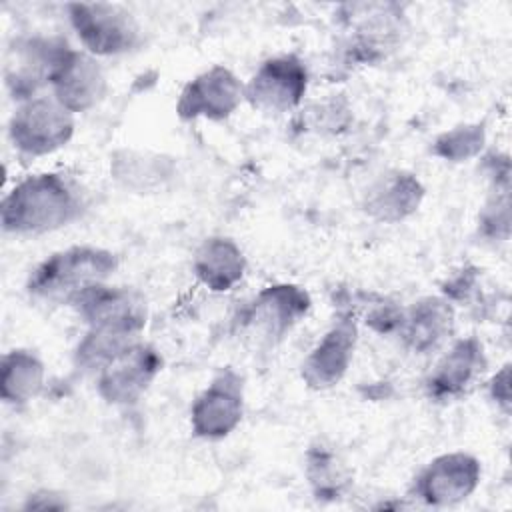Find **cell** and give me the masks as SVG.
Returning a JSON list of instances; mask_svg holds the SVG:
<instances>
[{
  "instance_id": "cell-1",
  "label": "cell",
  "mask_w": 512,
  "mask_h": 512,
  "mask_svg": "<svg viewBox=\"0 0 512 512\" xmlns=\"http://www.w3.org/2000/svg\"><path fill=\"white\" fill-rule=\"evenodd\" d=\"M78 316L88 326L76 346L80 362L100 368L118 354L140 342L146 328V298L128 286L98 284L84 292L74 304Z\"/></svg>"
},
{
  "instance_id": "cell-2",
  "label": "cell",
  "mask_w": 512,
  "mask_h": 512,
  "mask_svg": "<svg viewBox=\"0 0 512 512\" xmlns=\"http://www.w3.org/2000/svg\"><path fill=\"white\" fill-rule=\"evenodd\" d=\"M84 206L82 186L72 176L40 172L22 178L6 192L0 204V222L8 234L36 236L78 220Z\"/></svg>"
},
{
  "instance_id": "cell-3",
  "label": "cell",
  "mask_w": 512,
  "mask_h": 512,
  "mask_svg": "<svg viewBox=\"0 0 512 512\" xmlns=\"http://www.w3.org/2000/svg\"><path fill=\"white\" fill-rule=\"evenodd\" d=\"M118 258L98 246H70L42 260L26 280L32 300L48 306H74L90 288L108 282Z\"/></svg>"
},
{
  "instance_id": "cell-4",
  "label": "cell",
  "mask_w": 512,
  "mask_h": 512,
  "mask_svg": "<svg viewBox=\"0 0 512 512\" xmlns=\"http://www.w3.org/2000/svg\"><path fill=\"white\" fill-rule=\"evenodd\" d=\"M74 136V114L54 96H34L18 102L8 122L12 146L26 156L38 158L64 148Z\"/></svg>"
},
{
  "instance_id": "cell-5",
  "label": "cell",
  "mask_w": 512,
  "mask_h": 512,
  "mask_svg": "<svg viewBox=\"0 0 512 512\" xmlns=\"http://www.w3.org/2000/svg\"><path fill=\"white\" fill-rule=\"evenodd\" d=\"M66 10L72 30L92 56H120L132 52L140 42L136 18L118 4L76 2Z\"/></svg>"
},
{
  "instance_id": "cell-6",
  "label": "cell",
  "mask_w": 512,
  "mask_h": 512,
  "mask_svg": "<svg viewBox=\"0 0 512 512\" xmlns=\"http://www.w3.org/2000/svg\"><path fill=\"white\" fill-rule=\"evenodd\" d=\"M310 294L298 284H270L240 312V330L260 344H278L310 312Z\"/></svg>"
},
{
  "instance_id": "cell-7",
  "label": "cell",
  "mask_w": 512,
  "mask_h": 512,
  "mask_svg": "<svg viewBox=\"0 0 512 512\" xmlns=\"http://www.w3.org/2000/svg\"><path fill=\"white\" fill-rule=\"evenodd\" d=\"M308 90V70L294 54L264 60L244 84V100L266 114H284L298 108Z\"/></svg>"
},
{
  "instance_id": "cell-8",
  "label": "cell",
  "mask_w": 512,
  "mask_h": 512,
  "mask_svg": "<svg viewBox=\"0 0 512 512\" xmlns=\"http://www.w3.org/2000/svg\"><path fill=\"white\" fill-rule=\"evenodd\" d=\"M244 416V378L230 366L222 368L196 396L190 408L192 434L204 440L226 438Z\"/></svg>"
},
{
  "instance_id": "cell-9",
  "label": "cell",
  "mask_w": 512,
  "mask_h": 512,
  "mask_svg": "<svg viewBox=\"0 0 512 512\" xmlns=\"http://www.w3.org/2000/svg\"><path fill=\"white\" fill-rule=\"evenodd\" d=\"M480 460L468 452H446L432 458L412 482V494L426 506H454L480 484Z\"/></svg>"
},
{
  "instance_id": "cell-10",
  "label": "cell",
  "mask_w": 512,
  "mask_h": 512,
  "mask_svg": "<svg viewBox=\"0 0 512 512\" xmlns=\"http://www.w3.org/2000/svg\"><path fill=\"white\" fill-rule=\"evenodd\" d=\"M68 46L62 38H16L8 48L4 66V80L12 98L24 102L40 96L38 90L50 84L52 72Z\"/></svg>"
},
{
  "instance_id": "cell-11",
  "label": "cell",
  "mask_w": 512,
  "mask_h": 512,
  "mask_svg": "<svg viewBox=\"0 0 512 512\" xmlns=\"http://www.w3.org/2000/svg\"><path fill=\"white\" fill-rule=\"evenodd\" d=\"M160 370V352L140 340L96 372V392L108 404H136Z\"/></svg>"
},
{
  "instance_id": "cell-12",
  "label": "cell",
  "mask_w": 512,
  "mask_h": 512,
  "mask_svg": "<svg viewBox=\"0 0 512 512\" xmlns=\"http://www.w3.org/2000/svg\"><path fill=\"white\" fill-rule=\"evenodd\" d=\"M242 100L244 84L230 68L218 64L186 82L176 102V114L186 122L198 118L222 122L238 110Z\"/></svg>"
},
{
  "instance_id": "cell-13",
  "label": "cell",
  "mask_w": 512,
  "mask_h": 512,
  "mask_svg": "<svg viewBox=\"0 0 512 512\" xmlns=\"http://www.w3.org/2000/svg\"><path fill=\"white\" fill-rule=\"evenodd\" d=\"M358 344V324L350 312L338 314L300 366L304 384L312 390L336 386L348 372Z\"/></svg>"
},
{
  "instance_id": "cell-14",
  "label": "cell",
  "mask_w": 512,
  "mask_h": 512,
  "mask_svg": "<svg viewBox=\"0 0 512 512\" xmlns=\"http://www.w3.org/2000/svg\"><path fill=\"white\" fill-rule=\"evenodd\" d=\"M486 368L484 344L476 336H462L452 342L426 376V394L436 402L458 400L474 390Z\"/></svg>"
},
{
  "instance_id": "cell-15",
  "label": "cell",
  "mask_w": 512,
  "mask_h": 512,
  "mask_svg": "<svg viewBox=\"0 0 512 512\" xmlns=\"http://www.w3.org/2000/svg\"><path fill=\"white\" fill-rule=\"evenodd\" d=\"M52 96L72 114L94 108L106 94V76L96 56L68 46L50 78Z\"/></svg>"
},
{
  "instance_id": "cell-16",
  "label": "cell",
  "mask_w": 512,
  "mask_h": 512,
  "mask_svg": "<svg viewBox=\"0 0 512 512\" xmlns=\"http://www.w3.org/2000/svg\"><path fill=\"white\" fill-rule=\"evenodd\" d=\"M454 330V306L444 296H424L404 308L398 334L412 354H432Z\"/></svg>"
},
{
  "instance_id": "cell-17",
  "label": "cell",
  "mask_w": 512,
  "mask_h": 512,
  "mask_svg": "<svg viewBox=\"0 0 512 512\" xmlns=\"http://www.w3.org/2000/svg\"><path fill=\"white\" fill-rule=\"evenodd\" d=\"M424 198V186L412 172H392L380 178L366 194L364 210L370 218L396 224L412 216Z\"/></svg>"
},
{
  "instance_id": "cell-18",
  "label": "cell",
  "mask_w": 512,
  "mask_h": 512,
  "mask_svg": "<svg viewBox=\"0 0 512 512\" xmlns=\"http://www.w3.org/2000/svg\"><path fill=\"white\" fill-rule=\"evenodd\" d=\"M192 270L208 290L228 292L244 278L246 258L232 238L210 236L196 248Z\"/></svg>"
},
{
  "instance_id": "cell-19",
  "label": "cell",
  "mask_w": 512,
  "mask_h": 512,
  "mask_svg": "<svg viewBox=\"0 0 512 512\" xmlns=\"http://www.w3.org/2000/svg\"><path fill=\"white\" fill-rule=\"evenodd\" d=\"M44 362L26 348H14L2 356L0 396L10 406H24L34 400L44 386Z\"/></svg>"
},
{
  "instance_id": "cell-20",
  "label": "cell",
  "mask_w": 512,
  "mask_h": 512,
  "mask_svg": "<svg viewBox=\"0 0 512 512\" xmlns=\"http://www.w3.org/2000/svg\"><path fill=\"white\" fill-rule=\"evenodd\" d=\"M304 474L314 498L322 502L340 500L352 484L348 466L330 446L324 444H314L308 448Z\"/></svg>"
},
{
  "instance_id": "cell-21",
  "label": "cell",
  "mask_w": 512,
  "mask_h": 512,
  "mask_svg": "<svg viewBox=\"0 0 512 512\" xmlns=\"http://www.w3.org/2000/svg\"><path fill=\"white\" fill-rule=\"evenodd\" d=\"M486 144L484 124H458L438 134L432 142V154L446 162H466L476 158Z\"/></svg>"
},
{
  "instance_id": "cell-22",
  "label": "cell",
  "mask_w": 512,
  "mask_h": 512,
  "mask_svg": "<svg viewBox=\"0 0 512 512\" xmlns=\"http://www.w3.org/2000/svg\"><path fill=\"white\" fill-rule=\"evenodd\" d=\"M166 162L158 156H146L140 152L124 150L120 156L112 162L114 178L120 180L128 188H148L156 182H162L168 178L170 170L164 168Z\"/></svg>"
},
{
  "instance_id": "cell-23",
  "label": "cell",
  "mask_w": 512,
  "mask_h": 512,
  "mask_svg": "<svg viewBox=\"0 0 512 512\" xmlns=\"http://www.w3.org/2000/svg\"><path fill=\"white\" fill-rule=\"evenodd\" d=\"M510 188L494 186V196L480 212V234L488 240H508L510 234Z\"/></svg>"
},
{
  "instance_id": "cell-24",
  "label": "cell",
  "mask_w": 512,
  "mask_h": 512,
  "mask_svg": "<svg viewBox=\"0 0 512 512\" xmlns=\"http://www.w3.org/2000/svg\"><path fill=\"white\" fill-rule=\"evenodd\" d=\"M482 270L476 266H464L462 270H458L456 274H452L444 284H442V296L454 306V302L458 304H466V306H474V302H478L480 298V288H482Z\"/></svg>"
},
{
  "instance_id": "cell-25",
  "label": "cell",
  "mask_w": 512,
  "mask_h": 512,
  "mask_svg": "<svg viewBox=\"0 0 512 512\" xmlns=\"http://www.w3.org/2000/svg\"><path fill=\"white\" fill-rule=\"evenodd\" d=\"M402 316H404V308L396 306L394 302H376L368 314H366V324L378 332V334H398V328L402 324Z\"/></svg>"
},
{
  "instance_id": "cell-26",
  "label": "cell",
  "mask_w": 512,
  "mask_h": 512,
  "mask_svg": "<svg viewBox=\"0 0 512 512\" xmlns=\"http://www.w3.org/2000/svg\"><path fill=\"white\" fill-rule=\"evenodd\" d=\"M346 110H342V106L334 100V102H324L318 106H312L310 110H306V122L312 128H330L336 130V126H342V116Z\"/></svg>"
},
{
  "instance_id": "cell-27",
  "label": "cell",
  "mask_w": 512,
  "mask_h": 512,
  "mask_svg": "<svg viewBox=\"0 0 512 512\" xmlns=\"http://www.w3.org/2000/svg\"><path fill=\"white\" fill-rule=\"evenodd\" d=\"M490 398L496 402V406L508 414L510 412V366L504 364L500 372L490 380Z\"/></svg>"
},
{
  "instance_id": "cell-28",
  "label": "cell",
  "mask_w": 512,
  "mask_h": 512,
  "mask_svg": "<svg viewBox=\"0 0 512 512\" xmlns=\"http://www.w3.org/2000/svg\"><path fill=\"white\" fill-rule=\"evenodd\" d=\"M24 508L26 510H62V508H68V504L62 496L44 490V492L30 494Z\"/></svg>"
}]
</instances>
